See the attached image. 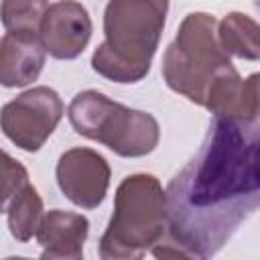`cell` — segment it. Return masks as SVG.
I'll use <instances>...</instances> for the list:
<instances>
[{
  "mask_svg": "<svg viewBox=\"0 0 260 260\" xmlns=\"http://www.w3.org/2000/svg\"><path fill=\"white\" fill-rule=\"evenodd\" d=\"M89 232V221L81 213L51 209L45 213L37 240L47 252L77 254L83 252V242Z\"/></svg>",
  "mask_w": 260,
  "mask_h": 260,
  "instance_id": "cell-11",
  "label": "cell"
},
{
  "mask_svg": "<svg viewBox=\"0 0 260 260\" xmlns=\"http://www.w3.org/2000/svg\"><path fill=\"white\" fill-rule=\"evenodd\" d=\"M39 37L51 57L61 61L75 59L91 39L89 12L79 2H53L43 16Z\"/></svg>",
  "mask_w": 260,
  "mask_h": 260,
  "instance_id": "cell-8",
  "label": "cell"
},
{
  "mask_svg": "<svg viewBox=\"0 0 260 260\" xmlns=\"http://www.w3.org/2000/svg\"><path fill=\"white\" fill-rule=\"evenodd\" d=\"M217 26V20L207 12L187 14L162 57L167 85L199 106H205L213 79L234 67L221 49Z\"/></svg>",
  "mask_w": 260,
  "mask_h": 260,
  "instance_id": "cell-4",
  "label": "cell"
},
{
  "mask_svg": "<svg viewBox=\"0 0 260 260\" xmlns=\"http://www.w3.org/2000/svg\"><path fill=\"white\" fill-rule=\"evenodd\" d=\"M39 32H6L0 41V81L4 87L32 83L45 65Z\"/></svg>",
  "mask_w": 260,
  "mask_h": 260,
  "instance_id": "cell-10",
  "label": "cell"
},
{
  "mask_svg": "<svg viewBox=\"0 0 260 260\" xmlns=\"http://www.w3.org/2000/svg\"><path fill=\"white\" fill-rule=\"evenodd\" d=\"M49 2H2L6 32H39Z\"/></svg>",
  "mask_w": 260,
  "mask_h": 260,
  "instance_id": "cell-14",
  "label": "cell"
},
{
  "mask_svg": "<svg viewBox=\"0 0 260 260\" xmlns=\"http://www.w3.org/2000/svg\"><path fill=\"white\" fill-rule=\"evenodd\" d=\"M156 260H211L260 209V120L213 118L199 152L167 187Z\"/></svg>",
  "mask_w": 260,
  "mask_h": 260,
  "instance_id": "cell-1",
  "label": "cell"
},
{
  "mask_svg": "<svg viewBox=\"0 0 260 260\" xmlns=\"http://www.w3.org/2000/svg\"><path fill=\"white\" fill-rule=\"evenodd\" d=\"M205 108L213 114V118L228 120H260V100L254 77L242 79L236 67L219 73L207 93Z\"/></svg>",
  "mask_w": 260,
  "mask_h": 260,
  "instance_id": "cell-9",
  "label": "cell"
},
{
  "mask_svg": "<svg viewBox=\"0 0 260 260\" xmlns=\"http://www.w3.org/2000/svg\"><path fill=\"white\" fill-rule=\"evenodd\" d=\"M254 83H256V89H258V100H260V73H254Z\"/></svg>",
  "mask_w": 260,
  "mask_h": 260,
  "instance_id": "cell-17",
  "label": "cell"
},
{
  "mask_svg": "<svg viewBox=\"0 0 260 260\" xmlns=\"http://www.w3.org/2000/svg\"><path fill=\"white\" fill-rule=\"evenodd\" d=\"M2 171H4V197H2V205H6L14 195H18L24 187H28V173L26 169L14 160L8 152H4V165H2Z\"/></svg>",
  "mask_w": 260,
  "mask_h": 260,
  "instance_id": "cell-15",
  "label": "cell"
},
{
  "mask_svg": "<svg viewBox=\"0 0 260 260\" xmlns=\"http://www.w3.org/2000/svg\"><path fill=\"white\" fill-rule=\"evenodd\" d=\"M63 102L51 87L39 85L22 91L2 108L4 136L26 152H37L63 118Z\"/></svg>",
  "mask_w": 260,
  "mask_h": 260,
  "instance_id": "cell-6",
  "label": "cell"
},
{
  "mask_svg": "<svg viewBox=\"0 0 260 260\" xmlns=\"http://www.w3.org/2000/svg\"><path fill=\"white\" fill-rule=\"evenodd\" d=\"M169 4L165 0H114L104 10V35L91 67L116 83H136L150 71Z\"/></svg>",
  "mask_w": 260,
  "mask_h": 260,
  "instance_id": "cell-2",
  "label": "cell"
},
{
  "mask_svg": "<svg viewBox=\"0 0 260 260\" xmlns=\"http://www.w3.org/2000/svg\"><path fill=\"white\" fill-rule=\"evenodd\" d=\"M57 183L63 195L83 209L98 207L110 185V167L106 158L91 148H71L57 162Z\"/></svg>",
  "mask_w": 260,
  "mask_h": 260,
  "instance_id": "cell-7",
  "label": "cell"
},
{
  "mask_svg": "<svg viewBox=\"0 0 260 260\" xmlns=\"http://www.w3.org/2000/svg\"><path fill=\"white\" fill-rule=\"evenodd\" d=\"M67 118L77 134L102 142L126 158L150 154L160 138V128L152 114L126 108L93 89L81 91L71 100Z\"/></svg>",
  "mask_w": 260,
  "mask_h": 260,
  "instance_id": "cell-5",
  "label": "cell"
},
{
  "mask_svg": "<svg viewBox=\"0 0 260 260\" xmlns=\"http://www.w3.org/2000/svg\"><path fill=\"white\" fill-rule=\"evenodd\" d=\"M6 260H28V258H20V256H12V258H6Z\"/></svg>",
  "mask_w": 260,
  "mask_h": 260,
  "instance_id": "cell-18",
  "label": "cell"
},
{
  "mask_svg": "<svg viewBox=\"0 0 260 260\" xmlns=\"http://www.w3.org/2000/svg\"><path fill=\"white\" fill-rule=\"evenodd\" d=\"M167 234V193L154 175L126 177L114 199V213L100 240L102 260H142Z\"/></svg>",
  "mask_w": 260,
  "mask_h": 260,
  "instance_id": "cell-3",
  "label": "cell"
},
{
  "mask_svg": "<svg viewBox=\"0 0 260 260\" xmlns=\"http://www.w3.org/2000/svg\"><path fill=\"white\" fill-rule=\"evenodd\" d=\"M4 211H6L10 234L18 242H28L32 236H37V232L41 228V221L45 217L43 199H41L39 191L32 185L24 187L18 195H14L4 205Z\"/></svg>",
  "mask_w": 260,
  "mask_h": 260,
  "instance_id": "cell-13",
  "label": "cell"
},
{
  "mask_svg": "<svg viewBox=\"0 0 260 260\" xmlns=\"http://www.w3.org/2000/svg\"><path fill=\"white\" fill-rule=\"evenodd\" d=\"M39 260H83V252L77 254H61V252H47L43 250Z\"/></svg>",
  "mask_w": 260,
  "mask_h": 260,
  "instance_id": "cell-16",
  "label": "cell"
},
{
  "mask_svg": "<svg viewBox=\"0 0 260 260\" xmlns=\"http://www.w3.org/2000/svg\"><path fill=\"white\" fill-rule=\"evenodd\" d=\"M221 49L228 55L258 61L260 59V24L242 12H230L217 26Z\"/></svg>",
  "mask_w": 260,
  "mask_h": 260,
  "instance_id": "cell-12",
  "label": "cell"
}]
</instances>
